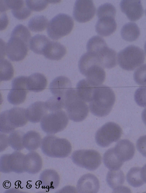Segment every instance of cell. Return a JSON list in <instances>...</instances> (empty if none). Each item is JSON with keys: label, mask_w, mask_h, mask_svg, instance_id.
I'll return each mask as SVG.
<instances>
[{"label": "cell", "mask_w": 146, "mask_h": 193, "mask_svg": "<svg viewBox=\"0 0 146 193\" xmlns=\"http://www.w3.org/2000/svg\"><path fill=\"white\" fill-rule=\"evenodd\" d=\"M31 37L27 27L22 24L17 25L6 46V52L9 59L13 61L23 60L27 54Z\"/></svg>", "instance_id": "6da1fadb"}, {"label": "cell", "mask_w": 146, "mask_h": 193, "mask_svg": "<svg viewBox=\"0 0 146 193\" xmlns=\"http://www.w3.org/2000/svg\"><path fill=\"white\" fill-rule=\"evenodd\" d=\"M115 100V93L111 88L104 85L96 87L89 103L90 110L96 116H105L111 111Z\"/></svg>", "instance_id": "7a4b0ae2"}, {"label": "cell", "mask_w": 146, "mask_h": 193, "mask_svg": "<svg viewBox=\"0 0 146 193\" xmlns=\"http://www.w3.org/2000/svg\"><path fill=\"white\" fill-rule=\"evenodd\" d=\"M78 67L81 73L94 86H100L104 82L105 71L94 54L87 52L83 54L79 61Z\"/></svg>", "instance_id": "3957f363"}, {"label": "cell", "mask_w": 146, "mask_h": 193, "mask_svg": "<svg viewBox=\"0 0 146 193\" xmlns=\"http://www.w3.org/2000/svg\"><path fill=\"white\" fill-rule=\"evenodd\" d=\"M86 48L87 52L96 56L103 68L111 69L116 65V52L108 47L104 39L101 37L96 36L92 37L88 42Z\"/></svg>", "instance_id": "277c9868"}, {"label": "cell", "mask_w": 146, "mask_h": 193, "mask_svg": "<svg viewBox=\"0 0 146 193\" xmlns=\"http://www.w3.org/2000/svg\"><path fill=\"white\" fill-rule=\"evenodd\" d=\"M64 108L68 118L76 122L84 120L89 112V108L86 102L79 97L76 89L72 88L66 93Z\"/></svg>", "instance_id": "5b68a950"}, {"label": "cell", "mask_w": 146, "mask_h": 193, "mask_svg": "<svg viewBox=\"0 0 146 193\" xmlns=\"http://www.w3.org/2000/svg\"><path fill=\"white\" fill-rule=\"evenodd\" d=\"M41 147L42 153L47 156L56 158H64L71 152L72 147L66 139L48 134L42 140Z\"/></svg>", "instance_id": "8992f818"}, {"label": "cell", "mask_w": 146, "mask_h": 193, "mask_svg": "<svg viewBox=\"0 0 146 193\" xmlns=\"http://www.w3.org/2000/svg\"><path fill=\"white\" fill-rule=\"evenodd\" d=\"M0 132L3 133H11L15 128L25 125L28 120L26 109L14 107L2 112L0 116Z\"/></svg>", "instance_id": "52a82bcc"}, {"label": "cell", "mask_w": 146, "mask_h": 193, "mask_svg": "<svg viewBox=\"0 0 146 193\" xmlns=\"http://www.w3.org/2000/svg\"><path fill=\"white\" fill-rule=\"evenodd\" d=\"M145 55L144 51L134 45L129 46L120 51L117 56L119 66L123 69L133 71L144 63Z\"/></svg>", "instance_id": "ba28073f"}, {"label": "cell", "mask_w": 146, "mask_h": 193, "mask_svg": "<svg viewBox=\"0 0 146 193\" xmlns=\"http://www.w3.org/2000/svg\"><path fill=\"white\" fill-rule=\"evenodd\" d=\"M47 29L48 36L53 40H58L66 36L72 30L74 21L69 15L59 13L50 21Z\"/></svg>", "instance_id": "9c48e42d"}, {"label": "cell", "mask_w": 146, "mask_h": 193, "mask_svg": "<svg viewBox=\"0 0 146 193\" xmlns=\"http://www.w3.org/2000/svg\"><path fill=\"white\" fill-rule=\"evenodd\" d=\"M68 116L60 110L46 114L41 121L42 130L49 134H53L63 130L68 122Z\"/></svg>", "instance_id": "30bf717a"}, {"label": "cell", "mask_w": 146, "mask_h": 193, "mask_svg": "<svg viewBox=\"0 0 146 193\" xmlns=\"http://www.w3.org/2000/svg\"><path fill=\"white\" fill-rule=\"evenodd\" d=\"M122 133V129L119 125L114 122H108L96 132V141L101 147H107L111 143L118 141Z\"/></svg>", "instance_id": "8fae6325"}, {"label": "cell", "mask_w": 146, "mask_h": 193, "mask_svg": "<svg viewBox=\"0 0 146 193\" xmlns=\"http://www.w3.org/2000/svg\"><path fill=\"white\" fill-rule=\"evenodd\" d=\"M71 157L76 165L91 171L97 169L101 163L100 154L93 150H76L73 153Z\"/></svg>", "instance_id": "7c38bea8"}, {"label": "cell", "mask_w": 146, "mask_h": 193, "mask_svg": "<svg viewBox=\"0 0 146 193\" xmlns=\"http://www.w3.org/2000/svg\"><path fill=\"white\" fill-rule=\"evenodd\" d=\"M25 155L19 151L3 155L0 158V171L4 173L12 172L21 173L25 172L24 159Z\"/></svg>", "instance_id": "4fadbf2b"}, {"label": "cell", "mask_w": 146, "mask_h": 193, "mask_svg": "<svg viewBox=\"0 0 146 193\" xmlns=\"http://www.w3.org/2000/svg\"><path fill=\"white\" fill-rule=\"evenodd\" d=\"M96 11V8L92 1L77 0L75 3L73 15L76 21L84 23L93 17Z\"/></svg>", "instance_id": "5bb4252c"}, {"label": "cell", "mask_w": 146, "mask_h": 193, "mask_svg": "<svg viewBox=\"0 0 146 193\" xmlns=\"http://www.w3.org/2000/svg\"><path fill=\"white\" fill-rule=\"evenodd\" d=\"M121 11L132 21L139 20L143 15L144 9L140 0H122L120 3Z\"/></svg>", "instance_id": "9a60e30c"}, {"label": "cell", "mask_w": 146, "mask_h": 193, "mask_svg": "<svg viewBox=\"0 0 146 193\" xmlns=\"http://www.w3.org/2000/svg\"><path fill=\"white\" fill-rule=\"evenodd\" d=\"M100 188L98 180L94 175L88 173L82 176L77 184V189L80 193H96Z\"/></svg>", "instance_id": "2e32d148"}, {"label": "cell", "mask_w": 146, "mask_h": 193, "mask_svg": "<svg viewBox=\"0 0 146 193\" xmlns=\"http://www.w3.org/2000/svg\"><path fill=\"white\" fill-rule=\"evenodd\" d=\"M71 88L70 80L64 76L56 77L50 83L49 86L50 90L54 96L60 98L64 101L67 91Z\"/></svg>", "instance_id": "e0dca14e"}, {"label": "cell", "mask_w": 146, "mask_h": 193, "mask_svg": "<svg viewBox=\"0 0 146 193\" xmlns=\"http://www.w3.org/2000/svg\"><path fill=\"white\" fill-rule=\"evenodd\" d=\"M113 149L117 156L123 162L132 159L135 153L134 145L127 139L119 141Z\"/></svg>", "instance_id": "ac0fdd59"}, {"label": "cell", "mask_w": 146, "mask_h": 193, "mask_svg": "<svg viewBox=\"0 0 146 193\" xmlns=\"http://www.w3.org/2000/svg\"><path fill=\"white\" fill-rule=\"evenodd\" d=\"M115 17L106 16L98 18L95 29L97 33L103 36H107L113 34L116 30L117 24Z\"/></svg>", "instance_id": "d6986e66"}, {"label": "cell", "mask_w": 146, "mask_h": 193, "mask_svg": "<svg viewBox=\"0 0 146 193\" xmlns=\"http://www.w3.org/2000/svg\"><path fill=\"white\" fill-rule=\"evenodd\" d=\"M24 166L25 172L30 174L37 173L42 168V158L36 152L31 151L25 155Z\"/></svg>", "instance_id": "ffe728a7"}, {"label": "cell", "mask_w": 146, "mask_h": 193, "mask_svg": "<svg viewBox=\"0 0 146 193\" xmlns=\"http://www.w3.org/2000/svg\"><path fill=\"white\" fill-rule=\"evenodd\" d=\"M47 111L45 102L37 101L31 104L26 109V116L30 122L37 123L41 121L47 114Z\"/></svg>", "instance_id": "44dd1931"}, {"label": "cell", "mask_w": 146, "mask_h": 193, "mask_svg": "<svg viewBox=\"0 0 146 193\" xmlns=\"http://www.w3.org/2000/svg\"><path fill=\"white\" fill-rule=\"evenodd\" d=\"M39 180L43 188L52 190L58 187L60 177L58 173L55 170L47 169L44 170L40 173Z\"/></svg>", "instance_id": "7402d4cb"}, {"label": "cell", "mask_w": 146, "mask_h": 193, "mask_svg": "<svg viewBox=\"0 0 146 193\" xmlns=\"http://www.w3.org/2000/svg\"><path fill=\"white\" fill-rule=\"evenodd\" d=\"M66 52L64 46L58 42L50 40L45 48L43 54L50 60L58 61L61 59Z\"/></svg>", "instance_id": "603a6c76"}, {"label": "cell", "mask_w": 146, "mask_h": 193, "mask_svg": "<svg viewBox=\"0 0 146 193\" xmlns=\"http://www.w3.org/2000/svg\"><path fill=\"white\" fill-rule=\"evenodd\" d=\"M47 83V79L44 75L40 73H35L27 77V89L31 91H41L46 88Z\"/></svg>", "instance_id": "cb8c5ba5"}, {"label": "cell", "mask_w": 146, "mask_h": 193, "mask_svg": "<svg viewBox=\"0 0 146 193\" xmlns=\"http://www.w3.org/2000/svg\"><path fill=\"white\" fill-rule=\"evenodd\" d=\"M28 91L26 86L12 85V89L7 95V100L14 105L22 104L26 99Z\"/></svg>", "instance_id": "d4e9b609"}, {"label": "cell", "mask_w": 146, "mask_h": 193, "mask_svg": "<svg viewBox=\"0 0 146 193\" xmlns=\"http://www.w3.org/2000/svg\"><path fill=\"white\" fill-rule=\"evenodd\" d=\"M125 179L123 172L119 169L110 170L108 172L106 176L108 184L115 192L120 191L122 188Z\"/></svg>", "instance_id": "484cf974"}, {"label": "cell", "mask_w": 146, "mask_h": 193, "mask_svg": "<svg viewBox=\"0 0 146 193\" xmlns=\"http://www.w3.org/2000/svg\"><path fill=\"white\" fill-rule=\"evenodd\" d=\"M42 139L39 133L34 130H30L25 134L23 145L25 148L30 151L37 149L40 146Z\"/></svg>", "instance_id": "4316f807"}, {"label": "cell", "mask_w": 146, "mask_h": 193, "mask_svg": "<svg viewBox=\"0 0 146 193\" xmlns=\"http://www.w3.org/2000/svg\"><path fill=\"white\" fill-rule=\"evenodd\" d=\"M103 161L105 165L110 170L119 169L124 162L117 156L113 148L109 149L105 152Z\"/></svg>", "instance_id": "83f0119b"}, {"label": "cell", "mask_w": 146, "mask_h": 193, "mask_svg": "<svg viewBox=\"0 0 146 193\" xmlns=\"http://www.w3.org/2000/svg\"><path fill=\"white\" fill-rule=\"evenodd\" d=\"M50 41L45 35L36 34L31 39L29 47L30 49L36 54H43L45 48Z\"/></svg>", "instance_id": "f1b7e54d"}, {"label": "cell", "mask_w": 146, "mask_h": 193, "mask_svg": "<svg viewBox=\"0 0 146 193\" xmlns=\"http://www.w3.org/2000/svg\"><path fill=\"white\" fill-rule=\"evenodd\" d=\"M96 87L91 85L86 79H84L78 83L76 89L78 95L82 100L86 102L89 103Z\"/></svg>", "instance_id": "f546056e"}, {"label": "cell", "mask_w": 146, "mask_h": 193, "mask_svg": "<svg viewBox=\"0 0 146 193\" xmlns=\"http://www.w3.org/2000/svg\"><path fill=\"white\" fill-rule=\"evenodd\" d=\"M121 34L123 39L127 41L132 42L138 38L140 34V31L136 24L130 22L123 26Z\"/></svg>", "instance_id": "4dcf8cb0"}, {"label": "cell", "mask_w": 146, "mask_h": 193, "mask_svg": "<svg viewBox=\"0 0 146 193\" xmlns=\"http://www.w3.org/2000/svg\"><path fill=\"white\" fill-rule=\"evenodd\" d=\"M126 179L128 184L134 187H138L144 184L141 174V168L135 167L131 168L126 175Z\"/></svg>", "instance_id": "1f68e13d"}, {"label": "cell", "mask_w": 146, "mask_h": 193, "mask_svg": "<svg viewBox=\"0 0 146 193\" xmlns=\"http://www.w3.org/2000/svg\"><path fill=\"white\" fill-rule=\"evenodd\" d=\"M48 20L45 16L37 15L32 17L29 21L28 25L29 28L34 32H40L44 30L48 25Z\"/></svg>", "instance_id": "d6a6232c"}, {"label": "cell", "mask_w": 146, "mask_h": 193, "mask_svg": "<svg viewBox=\"0 0 146 193\" xmlns=\"http://www.w3.org/2000/svg\"><path fill=\"white\" fill-rule=\"evenodd\" d=\"M11 12L16 18L19 20H25L31 14V10L27 7L24 1L18 0L13 7Z\"/></svg>", "instance_id": "836d02e7"}, {"label": "cell", "mask_w": 146, "mask_h": 193, "mask_svg": "<svg viewBox=\"0 0 146 193\" xmlns=\"http://www.w3.org/2000/svg\"><path fill=\"white\" fill-rule=\"evenodd\" d=\"M24 132L20 130H14L10 133L8 136L9 145L13 149L19 151L25 147L23 145Z\"/></svg>", "instance_id": "e575fe53"}, {"label": "cell", "mask_w": 146, "mask_h": 193, "mask_svg": "<svg viewBox=\"0 0 146 193\" xmlns=\"http://www.w3.org/2000/svg\"><path fill=\"white\" fill-rule=\"evenodd\" d=\"M14 75L13 67L11 63L5 59L0 60V81L11 80Z\"/></svg>", "instance_id": "d590c367"}, {"label": "cell", "mask_w": 146, "mask_h": 193, "mask_svg": "<svg viewBox=\"0 0 146 193\" xmlns=\"http://www.w3.org/2000/svg\"><path fill=\"white\" fill-rule=\"evenodd\" d=\"M45 104L48 110L52 112L61 110L64 108V100L55 96L47 100Z\"/></svg>", "instance_id": "8d00e7d4"}, {"label": "cell", "mask_w": 146, "mask_h": 193, "mask_svg": "<svg viewBox=\"0 0 146 193\" xmlns=\"http://www.w3.org/2000/svg\"><path fill=\"white\" fill-rule=\"evenodd\" d=\"M133 78L138 85L146 86V64L142 65L136 69L134 72Z\"/></svg>", "instance_id": "74e56055"}, {"label": "cell", "mask_w": 146, "mask_h": 193, "mask_svg": "<svg viewBox=\"0 0 146 193\" xmlns=\"http://www.w3.org/2000/svg\"><path fill=\"white\" fill-rule=\"evenodd\" d=\"M116 9L114 6L110 3H105L101 5L97 10V15L99 18L101 17L108 16L115 17Z\"/></svg>", "instance_id": "f35d334b"}, {"label": "cell", "mask_w": 146, "mask_h": 193, "mask_svg": "<svg viewBox=\"0 0 146 193\" xmlns=\"http://www.w3.org/2000/svg\"><path fill=\"white\" fill-rule=\"evenodd\" d=\"M26 3L27 7L31 10L40 11L44 9L50 3V1L26 0Z\"/></svg>", "instance_id": "ab89813d"}, {"label": "cell", "mask_w": 146, "mask_h": 193, "mask_svg": "<svg viewBox=\"0 0 146 193\" xmlns=\"http://www.w3.org/2000/svg\"><path fill=\"white\" fill-rule=\"evenodd\" d=\"M134 100L139 106L146 108V86H142L135 91Z\"/></svg>", "instance_id": "60d3db41"}, {"label": "cell", "mask_w": 146, "mask_h": 193, "mask_svg": "<svg viewBox=\"0 0 146 193\" xmlns=\"http://www.w3.org/2000/svg\"><path fill=\"white\" fill-rule=\"evenodd\" d=\"M136 147L138 151L146 157V135L138 139L136 143Z\"/></svg>", "instance_id": "b9f144b4"}, {"label": "cell", "mask_w": 146, "mask_h": 193, "mask_svg": "<svg viewBox=\"0 0 146 193\" xmlns=\"http://www.w3.org/2000/svg\"><path fill=\"white\" fill-rule=\"evenodd\" d=\"M1 146L0 151L1 152L5 150L9 145L8 141V137L3 133L0 134Z\"/></svg>", "instance_id": "7bdbcfd3"}, {"label": "cell", "mask_w": 146, "mask_h": 193, "mask_svg": "<svg viewBox=\"0 0 146 193\" xmlns=\"http://www.w3.org/2000/svg\"><path fill=\"white\" fill-rule=\"evenodd\" d=\"M141 174L144 182L146 183V164L141 168Z\"/></svg>", "instance_id": "ee69618b"}, {"label": "cell", "mask_w": 146, "mask_h": 193, "mask_svg": "<svg viewBox=\"0 0 146 193\" xmlns=\"http://www.w3.org/2000/svg\"><path fill=\"white\" fill-rule=\"evenodd\" d=\"M142 119L146 126V108L143 111L141 114Z\"/></svg>", "instance_id": "f6af8a7d"}, {"label": "cell", "mask_w": 146, "mask_h": 193, "mask_svg": "<svg viewBox=\"0 0 146 193\" xmlns=\"http://www.w3.org/2000/svg\"><path fill=\"white\" fill-rule=\"evenodd\" d=\"M144 50L146 54V43H145V44L144 45Z\"/></svg>", "instance_id": "bcb514c9"}, {"label": "cell", "mask_w": 146, "mask_h": 193, "mask_svg": "<svg viewBox=\"0 0 146 193\" xmlns=\"http://www.w3.org/2000/svg\"><path fill=\"white\" fill-rule=\"evenodd\" d=\"M145 13H146V10H145Z\"/></svg>", "instance_id": "7dc6e473"}]
</instances>
